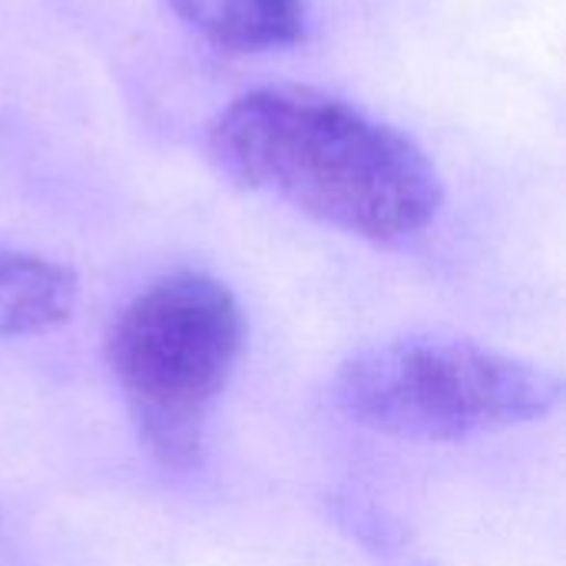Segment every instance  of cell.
Segmentation results:
<instances>
[{
    "mask_svg": "<svg viewBox=\"0 0 566 566\" xmlns=\"http://www.w3.org/2000/svg\"><path fill=\"white\" fill-rule=\"evenodd\" d=\"M206 153L232 182L375 245L421 235L444 206V182L411 136L312 86L235 96Z\"/></svg>",
    "mask_w": 566,
    "mask_h": 566,
    "instance_id": "6da1fadb",
    "label": "cell"
},
{
    "mask_svg": "<svg viewBox=\"0 0 566 566\" xmlns=\"http://www.w3.org/2000/svg\"><path fill=\"white\" fill-rule=\"evenodd\" d=\"M242 348L245 315L235 292L199 269L153 279L109 322V378L139 448L159 468L189 471L202 461Z\"/></svg>",
    "mask_w": 566,
    "mask_h": 566,
    "instance_id": "7a4b0ae2",
    "label": "cell"
},
{
    "mask_svg": "<svg viewBox=\"0 0 566 566\" xmlns=\"http://www.w3.org/2000/svg\"><path fill=\"white\" fill-rule=\"evenodd\" d=\"M564 381L541 361L454 338L401 335L355 352L332 381L352 424L424 444H454L557 411Z\"/></svg>",
    "mask_w": 566,
    "mask_h": 566,
    "instance_id": "3957f363",
    "label": "cell"
},
{
    "mask_svg": "<svg viewBox=\"0 0 566 566\" xmlns=\"http://www.w3.org/2000/svg\"><path fill=\"white\" fill-rule=\"evenodd\" d=\"M73 269L40 252L0 242V342L66 325L76 312Z\"/></svg>",
    "mask_w": 566,
    "mask_h": 566,
    "instance_id": "277c9868",
    "label": "cell"
},
{
    "mask_svg": "<svg viewBox=\"0 0 566 566\" xmlns=\"http://www.w3.org/2000/svg\"><path fill=\"white\" fill-rule=\"evenodd\" d=\"M166 7L209 43L232 53H265L305 36V0H166Z\"/></svg>",
    "mask_w": 566,
    "mask_h": 566,
    "instance_id": "5b68a950",
    "label": "cell"
}]
</instances>
